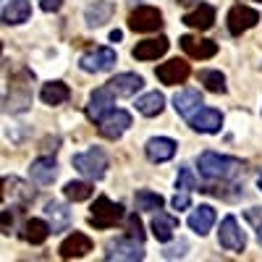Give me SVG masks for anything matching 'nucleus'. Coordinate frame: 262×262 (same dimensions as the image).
I'll use <instances>...</instances> for the list:
<instances>
[{
	"label": "nucleus",
	"instance_id": "6",
	"mask_svg": "<svg viewBox=\"0 0 262 262\" xmlns=\"http://www.w3.org/2000/svg\"><path fill=\"white\" fill-rule=\"evenodd\" d=\"M160 27H163V13L152 6H142L137 11H131V16H128V29L131 32L147 34V32H158Z\"/></svg>",
	"mask_w": 262,
	"mask_h": 262
},
{
	"label": "nucleus",
	"instance_id": "31",
	"mask_svg": "<svg viewBox=\"0 0 262 262\" xmlns=\"http://www.w3.org/2000/svg\"><path fill=\"white\" fill-rule=\"evenodd\" d=\"M63 194H66V200H71V202H84L95 194V186L86 184V181H69L66 189H63Z\"/></svg>",
	"mask_w": 262,
	"mask_h": 262
},
{
	"label": "nucleus",
	"instance_id": "4",
	"mask_svg": "<svg viewBox=\"0 0 262 262\" xmlns=\"http://www.w3.org/2000/svg\"><path fill=\"white\" fill-rule=\"evenodd\" d=\"M74 168L81 173L84 179L90 181H100L107 170V155L100 149V147H90L86 152H79L74 155Z\"/></svg>",
	"mask_w": 262,
	"mask_h": 262
},
{
	"label": "nucleus",
	"instance_id": "28",
	"mask_svg": "<svg viewBox=\"0 0 262 262\" xmlns=\"http://www.w3.org/2000/svg\"><path fill=\"white\" fill-rule=\"evenodd\" d=\"M39 97H42L45 105H63L71 97V90H69V84H63V81H48L45 86H42Z\"/></svg>",
	"mask_w": 262,
	"mask_h": 262
},
{
	"label": "nucleus",
	"instance_id": "15",
	"mask_svg": "<svg viewBox=\"0 0 262 262\" xmlns=\"http://www.w3.org/2000/svg\"><path fill=\"white\" fill-rule=\"evenodd\" d=\"M113 105H116V95L107 90V86H100V90H95L92 97H90V105H86V116H90V118L97 123L105 113L113 111Z\"/></svg>",
	"mask_w": 262,
	"mask_h": 262
},
{
	"label": "nucleus",
	"instance_id": "14",
	"mask_svg": "<svg viewBox=\"0 0 262 262\" xmlns=\"http://www.w3.org/2000/svg\"><path fill=\"white\" fill-rule=\"evenodd\" d=\"M189 74H191L189 63H186V60H179V58H173V60L158 66V71H155V76H158L163 84H168V86L184 84V81L189 79Z\"/></svg>",
	"mask_w": 262,
	"mask_h": 262
},
{
	"label": "nucleus",
	"instance_id": "20",
	"mask_svg": "<svg viewBox=\"0 0 262 262\" xmlns=\"http://www.w3.org/2000/svg\"><path fill=\"white\" fill-rule=\"evenodd\" d=\"M55 176H58V163H55V158H37V160L32 163V168H29V179L37 181V184H42V186L53 184Z\"/></svg>",
	"mask_w": 262,
	"mask_h": 262
},
{
	"label": "nucleus",
	"instance_id": "21",
	"mask_svg": "<svg viewBox=\"0 0 262 262\" xmlns=\"http://www.w3.org/2000/svg\"><path fill=\"white\" fill-rule=\"evenodd\" d=\"M176 228H179V217L176 215H168V212L158 210V215L152 217V236H155L158 242H163V244L170 242L173 233H176Z\"/></svg>",
	"mask_w": 262,
	"mask_h": 262
},
{
	"label": "nucleus",
	"instance_id": "17",
	"mask_svg": "<svg viewBox=\"0 0 262 262\" xmlns=\"http://www.w3.org/2000/svg\"><path fill=\"white\" fill-rule=\"evenodd\" d=\"M176 142L168 139V137H152L147 144H144V152H147V158L149 163H168L173 155H176Z\"/></svg>",
	"mask_w": 262,
	"mask_h": 262
},
{
	"label": "nucleus",
	"instance_id": "39",
	"mask_svg": "<svg viewBox=\"0 0 262 262\" xmlns=\"http://www.w3.org/2000/svg\"><path fill=\"white\" fill-rule=\"evenodd\" d=\"M121 37H123V32H118V29H116V32H111V39H113V42H118Z\"/></svg>",
	"mask_w": 262,
	"mask_h": 262
},
{
	"label": "nucleus",
	"instance_id": "38",
	"mask_svg": "<svg viewBox=\"0 0 262 262\" xmlns=\"http://www.w3.org/2000/svg\"><path fill=\"white\" fill-rule=\"evenodd\" d=\"M60 6H63V0H39V8H42V11H48V13L60 11Z\"/></svg>",
	"mask_w": 262,
	"mask_h": 262
},
{
	"label": "nucleus",
	"instance_id": "43",
	"mask_svg": "<svg viewBox=\"0 0 262 262\" xmlns=\"http://www.w3.org/2000/svg\"><path fill=\"white\" fill-rule=\"evenodd\" d=\"M257 3H262V0H257Z\"/></svg>",
	"mask_w": 262,
	"mask_h": 262
},
{
	"label": "nucleus",
	"instance_id": "35",
	"mask_svg": "<svg viewBox=\"0 0 262 262\" xmlns=\"http://www.w3.org/2000/svg\"><path fill=\"white\" fill-rule=\"evenodd\" d=\"M244 221L254 228L257 242H259V247H262V207H249V210H244Z\"/></svg>",
	"mask_w": 262,
	"mask_h": 262
},
{
	"label": "nucleus",
	"instance_id": "22",
	"mask_svg": "<svg viewBox=\"0 0 262 262\" xmlns=\"http://www.w3.org/2000/svg\"><path fill=\"white\" fill-rule=\"evenodd\" d=\"M173 107H176V113L181 118L189 121V116L202 107V95L196 92V90H184V92H179L176 97H173Z\"/></svg>",
	"mask_w": 262,
	"mask_h": 262
},
{
	"label": "nucleus",
	"instance_id": "34",
	"mask_svg": "<svg viewBox=\"0 0 262 262\" xmlns=\"http://www.w3.org/2000/svg\"><path fill=\"white\" fill-rule=\"evenodd\" d=\"M6 184H8V194H13V196H18L24 205H29L32 200H34V191L24 184V181H18V179H6Z\"/></svg>",
	"mask_w": 262,
	"mask_h": 262
},
{
	"label": "nucleus",
	"instance_id": "40",
	"mask_svg": "<svg viewBox=\"0 0 262 262\" xmlns=\"http://www.w3.org/2000/svg\"><path fill=\"white\" fill-rule=\"evenodd\" d=\"M3 194H6V189H3V181H0V200H3Z\"/></svg>",
	"mask_w": 262,
	"mask_h": 262
},
{
	"label": "nucleus",
	"instance_id": "33",
	"mask_svg": "<svg viewBox=\"0 0 262 262\" xmlns=\"http://www.w3.org/2000/svg\"><path fill=\"white\" fill-rule=\"evenodd\" d=\"M200 81L205 84L207 92H215V95H226V76L221 71H200Z\"/></svg>",
	"mask_w": 262,
	"mask_h": 262
},
{
	"label": "nucleus",
	"instance_id": "25",
	"mask_svg": "<svg viewBox=\"0 0 262 262\" xmlns=\"http://www.w3.org/2000/svg\"><path fill=\"white\" fill-rule=\"evenodd\" d=\"M50 236V223H45L42 217H29L24 223V231H21V238L29 244H45Z\"/></svg>",
	"mask_w": 262,
	"mask_h": 262
},
{
	"label": "nucleus",
	"instance_id": "5",
	"mask_svg": "<svg viewBox=\"0 0 262 262\" xmlns=\"http://www.w3.org/2000/svg\"><path fill=\"white\" fill-rule=\"evenodd\" d=\"M105 259H123V262H139L144 259V242L134 236H118L116 242L105 247Z\"/></svg>",
	"mask_w": 262,
	"mask_h": 262
},
{
	"label": "nucleus",
	"instance_id": "13",
	"mask_svg": "<svg viewBox=\"0 0 262 262\" xmlns=\"http://www.w3.org/2000/svg\"><path fill=\"white\" fill-rule=\"evenodd\" d=\"M181 50L189 55V58H196V60H207L217 53V42L212 39H202V37H191V34H184L179 39Z\"/></svg>",
	"mask_w": 262,
	"mask_h": 262
},
{
	"label": "nucleus",
	"instance_id": "9",
	"mask_svg": "<svg viewBox=\"0 0 262 262\" xmlns=\"http://www.w3.org/2000/svg\"><path fill=\"white\" fill-rule=\"evenodd\" d=\"M97 126H100V134L105 137V139H121L123 137V131L131 126V116L126 113V111H113L111 113H105L100 121H97Z\"/></svg>",
	"mask_w": 262,
	"mask_h": 262
},
{
	"label": "nucleus",
	"instance_id": "27",
	"mask_svg": "<svg viewBox=\"0 0 262 262\" xmlns=\"http://www.w3.org/2000/svg\"><path fill=\"white\" fill-rule=\"evenodd\" d=\"M29 16H32L29 0H11V6L3 11V24H8V27L24 24V21H29Z\"/></svg>",
	"mask_w": 262,
	"mask_h": 262
},
{
	"label": "nucleus",
	"instance_id": "37",
	"mask_svg": "<svg viewBox=\"0 0 262 262\" xmlns=\"http://www.w3.org/2000/svg\"><path fill=\"white\" fill-rule=\"evenodd\" d=\"M126 226H128V236H134V238H139V242H144V231H142V221L137 217V212H131L128 217H126Z\"/></svg>",
	"mask_w": 262,
	"mask_h": 262
},
{
	"label": "nucleus",
	"instance_id": "24",
	"mask_svg": "<svg viewBox=\"0 0 262 262\" xmlns=\"http://www.w3.org/2000/svg\"><path fill=\"white\" fill-rule=\"evenodd\" d=\"M212 226H215V210H212L210 205H200V207L189 215V228H191L194 233L205 236V233H210Z\"/></svg>",
	"mask_w": 262,
	"mask_h": 262
},
{
	"label": "nucleus",
	"instance_id": "7",
	"mask_svg": "<svg viewBox=\"0 0 262 262\" xmlns=\"http://www.w3.org/2000/svg\"><path fill=\"white\" fill-rule=\"evenodd\" d=\"M79 66H81V71H86V74L111 71L113 66H116V50H111V48H95V50H90L86 55H81Z\"/></svg>",
	"mask_w": 262,
	"mask_h": 262
},
{
	"label": "nucleus",
	"instance_id": "29",
	"mask_svg": "<svg viewBox=\"0 0 262 262\" xmlns=\"http://www.w3.org/2000/svg\"><path fill=\"white\" fill-rule=\"evenodd\" d=\"M163 107H165V97H163L160 92H147L144 97L137 100V111H139L142 116H147V118L160 116Z\"/></svg>",
	"mask_w": 262,
	"mask_h": 262
},
{
	"label": "nucleus",
	"instance_id": "42",
	"mask_svg": "<svg viewBox=\"0 0 262 262\" xmlns=\"http://www.w3.org/2000/svg\"><path fill=\"white\" fill-rule=\"evenodd\" d=\"M0 53H3V45H0Z\"/></svg>",
	"mask_w": 262,
	"mask_h": 262
},
{
	"label": "nucleus",
	"instance_id": "3",
	"mask_svg": "<svg viewBox=\"0 0 262 262\" xmlns=\"http://www.w3.org/2000/svg\"><path fill=\"white\" fill-rule=\"evenodd\" d=\"M123 221V207L111 202L107 196H97L95 205H92V215H90V226L95 231H107V228H113Z\"/></svg>",
	"mask_w": 262,
	"mask_h": 262
},
{
	"label": "nucleus",
	"instance_id": "10",
	"mask_svg": "<svg viewBox=\"0 0 262 262\" xmlns=\"http://www.w3.org/2000/svg\"><path fill=\"white\" fill-rule=\"evenodd\" d=\"M257 21H259V13L249 6H233L228 11V32L231 34H244L249 32L252 27H257Z\"/></svg>",
	"mask_w": 262,
	"mask_h": 262
},
{
	"label": "nucleus",
	"instance_id": "41",
	"mask_svg": "<svg viewBox=\"0 0 262 262\" xmlns=\"http://www.w3.org/2000/svg\"><path fill=\"white\" fill-rule=\"evenodd\" d=\"M257 186L262 189V173H259V176H257Z\"/></svg>",
	"mask_w": 262,
	"mask_h": 262
},
{
	"label": "nucleus",
	"instance_id": "26",
	"mask_svg": "<svg viewBox=\"0 0 262 262\" xmlns=\"http://www.w3.org/2000/svg\"><path fill=\"white\" fill-rule=\"evenodd\" d=\"M113 13H116L113 3H107V0H95V3L86 8L84 18H86V24H90V27H102L105 21H111Z\"/></svg>",
	"mask_w": 262,
	"mask_h": 262
},
{
	"label": "nucleus",
	"instance_id": "19",
	"mask_svg": "<svg viewBox=\"0 0 262 262\" xmlns=\"http://www.w3.org/2000/svg\"><path fill=\"white\" fill-rule=\"evenodd\" d=\"M170 48L168 37H158V39H144V42H137V48L131 50L137 60H158L160 55H165Z\"/></svg>",
	"mask_w": 262,
	"mask_h": 262
},
{
	"label": "nucleus",
	"instance_id": "12",
	"mask_svg": "<svg viewBox=\"0 0 262 262\" xmlns=\"http://www.w3.org/2000/svg\"><path fill=\"white\" fill-rule=\"evenodd\" d=\"M90 252H92V238L81 231H74L71 236H66L63 244L58 247V254L63 259H76V257H84Z\"/></svg>",
	"mask_w": 262,
	"mask_h": 262
},
{
	"label": "nucleus",
	"instance_id": "8",
	"mask_svg": "<svg viewBox=\"0 0 262 262\" xmlns=\"http://www.w3.org/2000/svg\"><path fill=\"white\" fill-rule=\"evenodd\" d=\"M217 242H221V247L228 249V252H244V247H247V236L238 231V223H236V217H233V215L223 217L221 231H217Z\"/></svg>",
	"mask_w": 262,
	"mask_h": 262
},
{
	"label": "nucleus",
	"instance_id": "1",
	"mask_svg": "<svg viewBox=\"0 0 262 262\" xmlns=\"http://www.w3.org/2000/svg\"><path fill=\"white\" fill-rule=\"evenodd\" d=\"M196 165H200V173L205 179L210 181H231L236 179L238 173L244 170V163L236 160V158H228V155H217V152H202L200 160H196Z\"/></svg>",
	"mask_w": 262,
	"mask_h": 262
},
{
	"label": "nucleus",
	"instance_id": "32",
	"mask_svg": "<svg viewBox=\"0 0 262 262\" xmlns=\"http://www.w3.org/2000/svg\"><path fill=\"white\" fill-rule=\"evenodd\" d=\"M134 205H137V210H163L165 200H163L160 194L149 191V189H139L134 194Z\"/></svg>",
	"mask_w": 262,
	"mask_h": 262
},
{
	"label": "nucleus",
	"instance_id": "23",
	"mask_svg": "<svg viewBox=\"0 0 262 262\" xmlns=\"http://www.w3.org/2000/svg\"><path fill=\"white\" fill-rule=\"evenodd\" d=\"M212 21H215V8H212L210 3H200L191 13L184 16V24L191 27V29H200V32L210 29V27H212Z\"/></svg>",
	"mask_w": 262,
	"mask_h": 262
},
{
	"label": "nucleus",
	"instance_id": "16",
	"mask_svg": "<svg viewBox=\"0 0 262 262\" xmlns=\"http://www.w3.org/2000/svg\"><path fill=\"white\" fill-rule=\"evenodd\" d=\"M176 189H179V194L173 196V207H176V210H186V207L191 205V191L196 189V179H194L191 168H186V165H184V168L179 170Z\"/></svg>",
	"mask_w": 262,
	"mask_h": 262
},
{
	"label": "nucleus",
	"instance_id": "36",
	"mask_svg": "<svg viewBox=\"0 0 262 262\" xmlns=\"http://www.w3.org/2000/svg\"><path fill=\"white\" fill-rule=\"evenodd\" d=\"M18 215H21V210H18V207H8V210L0 212V233H11V231L16 228Z\"/></svg>",
	"mask_w": 262,
	"mask_h": 262
},
{
	"label": "nucleus",
	"instance_id": "2",
	"mask_svg": "<svg viewBox=\"0 0 262 262\" xmlns=\"http://www.w3.org/2000/svg\"><path fill=\"white\" fill-rule=\"evenodd\" d=\"M32 105V74L21 69L8 81V97L3 100V111L8 113H24Z\"/></svg>",
	"mask_w": 262,
	"mask_h": 262
},
{
	"label": "nucleus",
	"instance_id": "11",
	"mask_svg": "<svg viewBox=\"0 0 262 262\" xmlns=\"http://www.w3.org/2000/svg\"><path fill=\"white\" fill-rule=\"evenodd\" d=\"M189 123L194 131H202V134H217L223 126V116L215 107H200L196 113L189 116Z\"/></svg>",
	"mask_w": 262,
	"mask_h": 262
},
{
	"label": "nucleus",
	"instance_id": "30",
	"mask_svg": "<svg viewBox=\"0 0 262 262\" xmlns=\"http://www.w3.org/2000/svg\"><path fill=\"white\" fill-rule=\"evenodd\" d=\"M45 212L53 217L50 233H60V231H66V228H69V223H71V212L66 210L60 202H50V205L45 207Z\"/></svg>",
	"mask_w": 262,
	"mask_h": 262
},
{
	"label": "nucleus",
	"instance_id": "18",
	"mask_svg": "<svg viewBox=\"0 0 262 262\" xmlns=\"http://www.w3.org/2000/svg\"><path fill=\"white\" fill-rule=\"evenodd\" d=\"M142 84H144V79L139 74H118V76H113L111 81H107V90H111L116 97H131V95H137L142 90Z\"/></svg>",
	"mask_w": 262,
	"mask_h": 262
}]
</instances>
